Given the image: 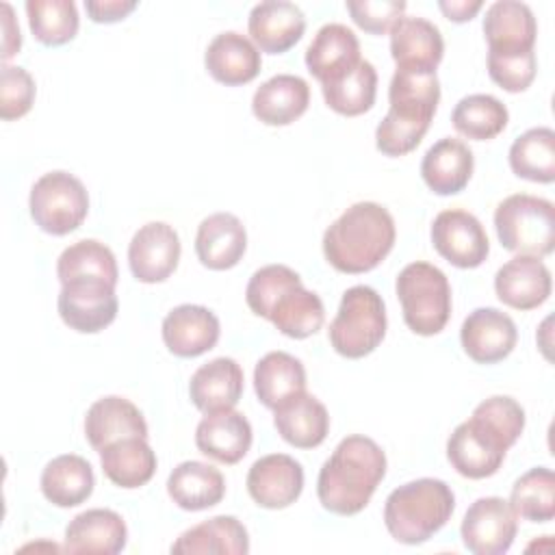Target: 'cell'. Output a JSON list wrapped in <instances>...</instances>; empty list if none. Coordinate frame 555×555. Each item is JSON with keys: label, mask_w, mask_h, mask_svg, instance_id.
<instances>
[{"label": "cell", "mask_w": 555, "mask_h": 555, "mask_svg": "<svg viewBox=\"0 0 555 555\" xmlns=\"http://www.w3.org/2000/svg\"><path fill=\"white\" fill-rule=\"evenodd\" d=\"M384 477L386 453L382 447L369 436H347L319 470V503L338 516L360 514Z\"/></svg>", "instance_id": "1"}, {"label": "cell", "mask_w": 555, "mask_h": 555, "mask_svg": "<svg viewBox=\"0 0 555 555\" xmlns=\"http://www.w3.org/2000/svg\"><path fill=\"white\" fill-rule=\"evenodd\" d=\"M325 104L345 117H358L373 108L377 95V72L371 61L362 59L353 69L321 85Z\"/></svg>", "instance_id": "38"}, {"label": "cell", "mask_w": 555, "mask_h": 555, "mask_svg": "<svg viewBox=\"0 0 555 555\" xmlns=\"http://www.w3.org/2000/svg\"><path fill=\"white\" fill-rule=\"evenodd\" d=\"M512 509L529 522H548L555 518V475L546 466H535L520 475L509 492Z\"/></svg>", "instance_id": "41"}, {"label": "cell", "mask_w": 555, "mask_h": 555, "mask_svg": "<svg viewBox=\"0 0 555 555\" xmlns=\"http://www.w3.org/2000/svg\"><path fill=\"white\" fill-rule=\"evenodd\" d=\"M28 26L43 46H63L78 33L80 17L72 0H28Z\"/></svg>", "instance_id": "42"}, {"label": "cell", "mask_w": 555, "mask_h": 555, "mask_svg": "<svg viewBox=\"0 0 555 555\" xmlns=\"http://www.w3.org/2000/svg\"><path fill=\"white\" fill-rule=\"evenodd\" d=\"M501 245L525 256H548L555 249V204L551 199L514 193L494 210Z\"/></svg>", "instance_id": "7"}, {"label": "cell", "mask_w": 555, "mask_h": 555, "mask_svg": "<svg viewBox=\"0 0 555 555\" xmlns=\"http://www.w3.org/2000/svg\"><path fill=\"white\" fill-rule=\"evenodd\" d=\"M390 108L375 130V145L384 156H403L423 141L440 102L436 74L397 69L388 87Z\"/></svg>", "instance_id": "3"}, {"label": "cell", "mask_w": 555, "mask_h": 555, "mask_svg": "<svg viewBox=\"0 0 555 555\" xmlns=\"http://www.w3.org/2000/svg\"><path fill=\"white\" fill-rule=\"evenodd\" d=\"M180 236L165 221L141 225L128 245V264L132 275L143 284L165 282L180 260Z\"/></svg>", "instance_id": "13"}, {"label": "cell", "mask_w": 555, "mask_h": 555, "mask_svg": "<svg viewBox=\"0 0 555 555\" xmlns=\"http://www.w3.org/2000/svg\"><path fill=\"white\" fill-rule=\"evenodd\" d=\"M85 436L89 444L100 453L104 447L121 438H147V423L132 401L108 395L91 403V408L87 410Z\"/></svg>", "instance_id": "27"}, {"label": "cell", "mask_w": 555, "mask_h": 555, "mask_svg": "<svg viewBox=\"0 0 555 555\" xmlns=\"http://www.w3.org/2000/svg\"><path fill=\"white\" fill-rule=\"evenodd\" d=\"M444 54L440 28L425 17H399L390 28V56L397 69L436 74Z\"/></svg>", "instance_id": "16"}, {"label": "cell", "mask_w": 555, "mask_h": 555, "mask_svg": "<svg viewBox=\"0 0 555 555\" xmlns=\"http://www.w3.org/2000/svg\"><path fill=\"white\" fill-rule=\"evenodd\" d=\"M39 486L52 505L76 507L91 496L95 475L85 457L76 453H63L46 464Z\"/></svg>", "instance_id": "32"}, {"label": "cell", "mask_w": 555, "mask_h": 555, "mask_svg": "<svg viewBox=\"0 0 555 555\" xmlns=\"http://www.w3.org/2000/svg\"><path fill=\"white\" fill-rule=\"evenodd\" d=\"M405 325L418 336L444 330L451 317V286L447 275L431 262L405 264L395 282Z\"/></svg>", "instance_id": "5"}, {"label": "cell", "mask_w": 555, "mask_h": 555, "mask_svg": "<svg viewBox=\"0 0 555 555\" xmlns=\"http://www.w3.org/2000/svg\"><path fill=\"white\" fill-rule=\"evenodd\" d=\"M167 494L180 509L202 512L221 503L225 494V479L215 466L186 460L171 470L167 479Z\"/></svg>", "instance_id": "31"}, {"label": "cell", "mask_w": 555, "mask_h": 555, "mask_svg": "<svg viewBox=\"0 0 555 555\" xmlns=\"http://www.w3.org/2000/svg\"><path fill=\"white\" fill-rule=\"evenodd\" d=\"M278 332L288 338L301 340L317 334L325 321V308L317 293L304 288V284L288 288L271 308L269 319Z\"/></svg>", "instance_id": "37"}, {"label": "cell", "mask_w": 555, "mask_h": 555, "mask_svg": "<svg viewBox=\"0 0 555 555\" xmlns=\"http://www.w3.org/2000/svg\"><path fill=\"white\" fill-rule=\"evenodd\" d=\"M501 496H481L466 509L460 527L464 546L475 555H503L514 544L518 520Z\"/></svg>", "instance_id": "10"}, {"label": "cell", "mask_w": 555, "mask_h": 555, "mask_svg": "<svg viewBox=\"0 0 555 555\" xmlns=\"http://www.w3.org/2000/svg\"><path fill=\"white\" fill-rule=\"evenodd\" d=\"M464 353L477 364L505 360L518 340L516 323L496 308H475L460 327Z\"/></svg>", "instance_id": "15"}, {"label": "cell", "mask_w": 555, "mask_h": 555, "mask_svg": "<svg viewBox=\"0 0 555 555\" xmlns=\"http://www.w3.org/2000/svg\"><path fill=\"white\" fill-rule=\"evenodd\" d=\"M247 30L260 52L284 54L304 37L306 17L295 2L264 0L249 11Z\"/></svg>", "instance_id": "19"}, {"label": "cell", "mask_w": 555, "mask_h": 555, "mask_svg": "<svg viewBox=\"0 0 555 555\" xmlns=\"http://www.w3.org/2000/svg\"><path fill=\"white\" fill-rule=\"evenodd\" d=\"M63 323L80 334H98L108 327L119 310L115 286L104 282H69L56 299Z\"/></svg>", "instance_id": "12"}, {"label": "cell", "mask_w": 555, "mask_h": 555, "mask_svg": "<svg viewBox=\"0 0 555 555\" xmlns=\"http://www.w3.org/2000/svg\"><path fill=\"white\" fill-rule=\"evenodd\" d=\"M33 221L52 236L80 228L89 212L85 184L69 171H48L35 180L28 197Z\"/></svg>", "instance_id": "8"}, {"label": "cell", "mask_w": 555, "mask_h": 555, "mask_svg": "<svg viewBox=\"0 0 555 555\" xmlns=\"http://www.w3.org/2000/svg\"><path fill=\"white\" fill-rule=\"evenodd\" d=\"M483 2L481 0H440L438 9L444 13L447 20L451 22H468L481 11Z\"/></svg>", "instance_id": "49"}, {"label": "cell", "mask_w": 555, "mask_h": 555, "mask_svg": "<svg viewBox=\"0 0 555 555\" xmlns=\"http://www.w3.org/2000/svg\"><path fill=\"white\" fill-rule=\"evenodd\" d=\"M35 80L17 65H4L0 72V117L4 121L24 117L35 102Z\"/></svg>", "instance_id": "45"}, {"label": "cell", "mask_w": 555, "mask_h": 555, "mask_svg": "<svg viewBox=\"0 0 555 555\" xmlns=\"http://www.w3.org/2000/svg\"><path fill=\"white\" fill-rule=\"evenodd\" d=\"M431 245L447 262L460 269H475L490 254V241L481 221L462 208H449L436 215Z\"/></svg>", "instance_id": "11"}, {"label": "cell", "mask_w": 555, "mask_h": 555, "mask_svg": "<svg viewBox=\"0 0 555 555\" xmlns=\"http://www.w3.org/2000/svg\"><path fill=\"white\" fill-rule=\"evenodd\" d=\"M165 347L178 358H197L210 351L221 334L212 310L197 304H182L167 312L160 325Z\"/></svg>", "instance_id": "17"}, {"label": "cell", "mask_w": 555, "mask_h": 555, "mask_svg": "<svg viewBox=\"0 0 555 555\" xmlns=\"http://www.w3.org/2000/svg\"><path fill=\"white\" fill-rule=\"evenodd\" d=\"M2 28H4V39H2V61H9L13 54L20 52L22 48V35H20V24L13 17V9L9 2H2Z\"/></svg>", "instance_id": "48"}, {"label": "cell", "mask_w": 555, "mask_h": 555, "mask_svg": "<svg viewBox=\"0 0 555 555\" xmlns=\"http://www.w3.org/2000/svg\"><path fill=\"white\" fill-rule=\"evenodd\" d=\"M483 35L488 52H529L535 46L538 24L529 4L518 0H496L486 9Z\"/></svg>", "instance_id": "20"}, {"label": "cell", "mask_w": 555, "mask_h": 555, "mask_svg": "<svg viewBox=\"0 0 555 555\" xmlns=\"http://www.w3.org/2000/svg\"><path fill=\"white\" fill-rule=\"evenodd\" d=\"M360 61V41L356 33L338 22L321 26L306 50V67L321 85L347 74Z\"/></svg>", "instance_id": "26"}, {"label": "cell", "mask_w": 555, "mask_h": 555, "mask_svg": "<svg viewBox=\"0 0 555 555\" xmlns=\"http://www.w3.org/2000/svg\"><path fill=\"white\" fill-rule=\"evenodd\" d=\"M301 278L286 264H267L254 271L245 288V301L256 317L269 319L273 304L293 286H299Z\"/></svg>", "instance_id": "43"}, {"label": "cell", "mask_w": 555, "mask_h": 555, "mask_svg": "<svg viewBox=\"0 0 555 555\" xmlns=\"http://www.w3.org/2000/svg\"><path fill=\"white\" fill-rule=\"evenodd\" d=\"M509 447L494 427L473 414L449 436L447 457L462 477L486 479L501 468Z\"/></svg>", "instance_id": "9"}, {"label": "cell", "mask_w": 555, "mask_h": 555, "mask_svg": "<svg viewBox=\"0 0 555 555\" xmlns=\"http://www.w3.org/2000/svg\"><path fill=\"white\" fill-rule=\"evenodd\" d=\"M251 438L249 421L234 408L206 414L195 429V447L199 453L221 464L241 462L251 447Z\"/></svg>", "instance_id": "22"}, {"label": "cell", "mask_w": 555, "mask_h": 555, "mask_svg": "<svg viewBox=\"0 0 555 555\" xmlns=\"http://www.w3.org/2000/svg\"><path fill=\"white\" fill-rule=\"evenodd\" d=\"M247 249L243 221L232 212H215L202 219L195 234L197 260L212 271H225L238 264Z\"/></svg>", "instance_id": "24"}, {"label": "cell", "mask_w": 555, "mask_h": 555, "mask_svg": "<svg viewBox=\"0 0 555 555\" xmlns=\"http://www.w3.org/2000/svg\"><path fill=\"white\" fill-rule=\"evenodd\" d=\"M553 288L548 267L538 256L518 254L494 275L496 297L514 310H533L542 306Z\"/></svg>", "instance_id": "18"}, {"label": "cell", "mask_w": 555, "mask_h": 555, "mask_svg": "<svg viewBox=\"0 0 555 555\" xmlns=\"http://www.w3.org/2000/svg\"><path fill=\"white\" fill-rule=\"evenodd\" d=\"M243 369L232 358H215L202 364L189 382V397L193 405L204 412L232 410L243 395Z\"/></svg>", "instance_id": "28"}, {"label": "cell", "mask_w": 555, "mask_h": 555, "mask_svg": "<svg viewBox=\"0 0 555 555\" xmlns=\"http://www.w3.org/2000/svg\"><path fill=\"white\" fill-rule=\"evenodd\" d=\"M128 542V527L124 518L106 507H93L80 512L65 527L67 553H87V555H115L124 551Z\"/></svg>", "instance_id": "21"}, {"label": "cell", "mask_w": 555, "mask_h": 555, "mask_svg": "<svg viewBox=\"0 0 555 555\" xmlns=\"http://www.w3.org/2000/svg\"><path fill=\"white\" fill-rule=\"evenodd\" d=\"M397 228L377 202L349 206L323 234V256L340 273L373 271L392 249Z\"/></svg>", "instance_id": "2"}, {"label": "cell", "mask_w": 555, "mask_h": 555, "mask_svg": "<svg viewBox=\"0 0 555 555\" xmlns=\"http://www.w3.org/2000/svg\"><path fill=\"white\" fill-rule=\"evenodd\" d=\"M204 65L208 74L225 85L238 87L251 82L262 67L260 50L254 41L236 30H225L215 35L204 54Z\"/></svg>", "instance_id": "23"}, {"label": "cell", "mask_w": 555, "mask_h": 555, "mask_svg": "<svg viewBox=\"0 0 555 555\" xmlns=\"http://www.w3.org/2000/svg\"><path fill=\"white\" fill-rule=\"evenodd\" d=\"M475 169L473 150L453 137L436 141L421 160L423 182L436 195H455L464 191Z\"/></svg>", "instance_id": "29"}, {"label": "cell", "mask_w": 555, "mask_h": 555, "mask_svg": "<svg viewBox=\"0 0 555 555\" xmlns=\"http://www.w3.org/2000/svg\"><path fill=\"white\" fill-rule=\"evenodd\" d=\"M156 453L147 444V438L132 436L111 442L100 451L102 473L119 488L132 490L145 486L156 473Z\"/></svg>", "instance_id": "33"}, {"label": "cell", "mask_w": 555, "mask_h": 555, "mask_svg": "<svg viewBox=\"0 0 555 555\" xmlns=\"http://www.w3.org/2000/svg\"><path fill=\"white\" fill-rule=\"evenodd\" d=\"M245 483L256 505L264 509H284L301 496L304 468L286 453H269L251 464Z\"/></svg>", "instance_id": "14"}, {"label": "cell", "mask_w": 555, "mask_h": 555, "mask_svg": "<svg viewBox=\"0 0 555 555\" xmlns=\"http://www.w3.org/2000/svg\"><path fill=\"white\" fill-rule=\"evenodd\" d=\"M507 158L518 178L551 184L555 180V132L546 126L529 128L512 143Z\"/></svg>", "instance_id": "39"}, {"label": "cell", "mask_w": 555, "mask_h": 555, "mask_svg": "<svg viewBox=\"0 0 555 555\" xmlns=\"http://www.w3.org/2000/svg\"><path fill=\"white\" fill-rule=\"evenodd\" d=\"M327 334L334 351L343 358L358 360L373 353L386 336V306L382 295L366 284L347 288Z\"/></svg>", "instance_id": "6"}, {"label": "cell", "mask_w": 555, "mask_h": 555, "mask_svg": "<svg viewBox=\"0 0 555 555\" xmlns=\"http://www.w3.org/2000/svg\"><path fill=\"white\" fill-rule=\"evenodd\" d=\"M345 7L362 30L371 35H384L390 33L399 17H403L408 4L403 0H349Z\"/></svg>", "instance_id": "46"}, {"label": "cell", "mask_w": 555, "mask_h": 555, "mask_svg": "<svg viewBox=\"0 0 555 555\" xmlns=\"http://www.w3.org/2000/svg\"><path fill=\"white\" fill-rule=\"evenodd\" d=\"M538 61L535 52H514V54H496L488 52V74L490 78L509 93L525 91L535 78Z\"/></svg>", "instance_id": "44"}, {"label": "cell", "mask_w": 555, "mask_h": 555, "mask_svg": "<svg viewBox=\"0 0 555 555\" xmlns=\"http://www.w3.org/2000/svg\"><path fill=\"white\" fill-rule=\"evenodd\" d=\"M56 278L61 286L69 282H104L117 286L119 271L111 247L95 238H82L61 251Z\"/></svg>", "instance_id": "35"}, {"label": "cell", "mask_w": 555, "mask_h": 555, "mask_svg": "<svg viewBox=\"0 0 555 555\" xmlns=\"http://www.w3.org/2000/svg\"><path fill=\"white\" fill-rule=\"evenodd\" d=\"M308 82L295 74H278L256 89L251 98V113L264 126H288L308 111Z\"/></svg>", "instance_id": "30"}, {"label": "cell", "mask_w": 555, "mask_h": 555, "mask_svg": "<svg viewBox=\"0 0 555 555\" xmlns=\"http://www.w3.org/2000/svg\"><path fill=\"white\" fill-rule=\"evenodd\" d=\"M254 390L258 401L273 410L295 392L306 390V369L301 360L286 351H269L254 369Z\"/></svg>", "instance_id": "36"}, {"label": "cell", "mask_w": 555, "mask_h": 555, "mask_svg": "<svg viewBox=\"0 0 555 555\" xmlns=\"http://www.w3.org/2000/svg\"><path fill=\"white\" fill-rule=\"evenodd\" d=\"M171 553H225L245 555L249 553V535L245 525L234 516H212L184 533L171 544Z\"/></svg>", "instance_id": "34"}, {"label": "cell", "mask_w": 555, "mask_h": 555, "mask_svg": "<svg viewBox=\"0 0 555 555\" xmlns=\"http://www.w3.org/2000/svg\"><path fill=\"white\" fill-rule=\"evenodd\" d=\"M453 128L473 141H490L501 134L509 121L507 106L490 93L462 98L451 113Z\"/></svg>", "instance_id": "40"}, {"label": "cell", "mask_w": 555, "mask_h": 555, "mask_svg": "<svg viewBox=\"0 0 555 555\" xmlns=\"http://www.w3.org/2000/svg\"><path fill=\"white\" fill-rule=\"evenodd\" d=\"M87 15L98 24H113L137 9L134 0H85Z\"/></svg>", "instance_id": "47"}, {"label": "cell", "mask_w": 555, "mask_h": 555, "mask_svg": "<svg viewBox=\"0 0 555 555\" xmlns=\"http://www.w3.org/2000/svg\"><path fill=\"white\" fill-rule=\"evenodd\" d=\"M273 425L288 444L297 449H314L327 438L330 414L314 395L301 390L273 408Z\"/></svg>", "instance_id": "25"}, {"label": "cell", "mask_w": 555, "mask_h": 555, "mask_svg": "<svg viewBox=\"0 0 555 555\" xmlns=\"http://www.w3.org/2000/svg\"><path fill=\"white\" fill-rule=\"evenodd\" d=\"M455 509V494L442 479L421 477L395 488L384 503V525L401 544H423Z\"/></svg>", "instance_id": "4"}]
</instances>
